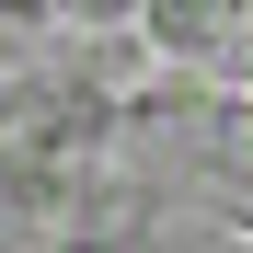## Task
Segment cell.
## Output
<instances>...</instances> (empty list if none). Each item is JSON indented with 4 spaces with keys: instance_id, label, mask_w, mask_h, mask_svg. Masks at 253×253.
Masks as SVG:
<instances>
[{
    "instance_id": "6da1fadb",
    "label": "cell",
    "mask_w": 253,
    "mask_h": 253,
    "mask_svg": "<svg viewBox=\"0 0 253 253\" xmlns=\"http://www.w3.org/2000/svg\"><path fill=\"white\" fill-rule=\"evenodd\" d=\"M92 138H104V104L81 92V81H12V104H0V161H12V173L92 161Z\"/></svg>"
},
{
    "instance_id": "7a4b0ae2",
    "label": "cell",
    "mask_w": 253,
    "mask_h": 253,
    "mask_svg": "<svg viewBox=\"0 0 253 253\" xmlns=\"http://www.w3.org/2000/svg\"><path fill=\"white\" fill-rule=\"evenodd\" d=\"M242 126H253V92H242Z\"/></svg>"
}]
</instances>
